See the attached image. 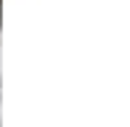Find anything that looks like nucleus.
Returning a JSON list of instances; mask_svg holds the SVG:
<instances>
[]
</instances>
